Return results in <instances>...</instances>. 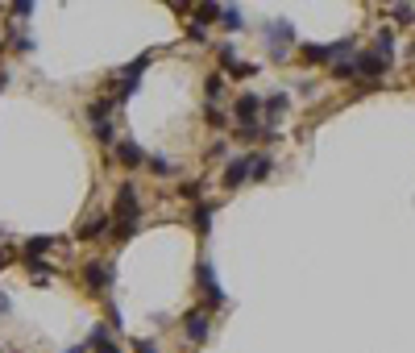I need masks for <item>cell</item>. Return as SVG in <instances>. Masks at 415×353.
Listing matches in <instances>:
<instances>
[{
    "label": "cell",
    "instance_id": "obj_1",
    "mask_svg": "<svg viewBox=\"0 0 415 353\" xmlns=\"http://www.w3.org/2000/svg\"><path fill=\"white\" fill-rule=\"evenodd\" d=\"M87 121H91V129H96V141L112 146V100H96V104L87 108Z\"/></svg>",
    "mask_w": 415,
    "mask_h": 353
},
{
    "label": "cell",
    "instance_id": "obj_2",
    "mask_svg": "<svg viewBox=\"0 0 415 353\" xmlns=\"http://www.w3.org/2000/svg\"><path fill=\"white\" fill-rule=\"evenodd\" d=\"M116 221H129V225H137V221H141L137 183H121V187H116Z\"/></svg>",
    "mask_w": 415,
    "mask_h": 353
},
{
    "label": "cell",
    "instance_id": "obj_3",
    "mask_svg": "<svg viewBox=\"0 0 415 353\" xmlns=\"http://www.w3.org/2000/svg\"><path fill=\"white\" fill-rule=\"evenodd\" d=\"M262 108H266V100H262L258 92H245V96H237L233 117L241 121V129H254V125H258V117H262Z\"/></svg>",
    "mask_w": 415,
    "mask_h": 353
},
{
    "label": "cell",
    "instance_id": "obj_4",
    "mask_svg": "<svg viewBox=\"0 0 415 353\" xmlns=\"http://www.w3.org/2000/svg\"><path fill=\"white\" fill-rule=\"evenodd\" d=\"M262 33L270 37V50H274V58L283 62V58H287V46L295 42V25H291V21H270Z\"/></svg>",
    "mask_w": 415,
    "mask_h": 353
},
{
    "label": "cell",
    "instance_id": "obj_5",
    "mask_svg": "<svg viewBox=\"0 0 415 353\" xmlns=\"http://www.w3.org/2000/svg\"><path fill=\"white\" fill-rule=\"evenodd\" d=\"M150 58H154V54H141L137 62H129V67L116 75V96H121V100H129V96L137 92V79H141V71L150 67Z\"/></svg>",
    "mask_w": 415,
    "mask_h": 353
},
{
    "label": "cell",
    "instance_id": "obj_6",
    "mask_svg": "<svg viewBox=\"0 0 415 353\" xmlns=\"http://www.w3.org/2000/svg\"><path fill=\"white\" fill-rule=\"evenodd\" d=\"M195 283H200V291L208 295V304H216V308L224 304V291H220V279H216V270H212V262H208V258H204V262L195 266Z\"/></svg>",
    "mask_w": 415,
    "mask_h": 353
},
{
    "label": "cell",
    "instance_id": "obj_7",
    "mask_svg": "<svg viewBox=\"0 0 415 353\" xmlns=\"http://www.w3.org/2000/svg\"><path fill=\"white\" fill-rule=\"evenodd\" d=\"M108 283H112V266H108V262H87V266H83V287H87L91 295H104Z\"/></svg>",
    "mask_w": 415,
    "mask_h": 353
},
{
    "label": "cell",
    "instance_id": "obj_8",
    "mask_svg": "<svg viewBox=\"0 0 415 353\" xmlns=\"http://www.w3.org/2000/svg\"><path fill=\"white\" fill-rule=\"evenodd\" d=\"M387 67H391V62H387L382 54H374V50H362V54L353 58V71H357L362 79H370V83H374V79H378V75H382Z\"/></svg>",
    "mask_w": 415,
    "mask_h": 353
},
{
    "label": "cell",
    "instance_id": "obj_9",
    "mask_svg": "<svg viewBox=\"0 0 415 353\" xmlns=\"http://www.w3.org/2000/svg\"><path fill=\"white\" fill-rule=\"evenodd\" d=\"M208 329H212L208 312H200V308H195V312H187V316H183V337H187V341H195V345H200V341H208Z\"/></svg>",
    "mask_w": 415,
    "mask_h": 353
},
{
    "label": "cell",
    "instance_id": "obj_10",
    "mask_svg": "<svg viewBox=\"0 0 415 353\" xmlns=\"http://www.w3.org/2000/svg\"><path fill=\"white\" fill-rule=\"evenodd\" d=\"M249 158H254V154H241V158H233V162L224 166V187H229V191L249 179Z\"/></svg>",
    "mask_w": 415,
    "mask_h": 353
},
{
    "label": "cell",
    "instance_id": "obj_11",
    "mask_svg": "<svg viewBox=\"0 0 415 353\" xmlns=\"http://www.w3.org/2000/svg\"><path fill=\"white\" fill-rule=\"evenodd\" d=\"M46 250H54V237H46V233H42V237H29V241L21 246V262H42Z\"/></svg>",
    "mask_w": 415,
    "mask_h": 353
},
{
    "label": "cell",
    "instance_id": "obj_12",
    "mask_svg": "<svg viewBox=\"0 0 415 353\" xmlns=\"http://www.w3.org/2000/svg\"><path fill=\"white\" fill-rule=\"evenodd\" d=\"M108 229H112V225H108V216H87V221L75 229V237H79V241H96V237H100V233H108Z\"/></svg>",
    "mask_w": 415,
    "mask_h": 353
},
{
    "label": "cell",
    "instance_id": "obj_13",
    "mask_svg": "<svg viewBox=\"0 0 415 353\" xmlns=\"http://www.w3.org/2000/svg\"><path fill=\"white\" fill-rule=\"evenodd\" d=\"M116 162H121V166H141L145 154H141L137 141H116Z\"/></svg>",
    "mask_w": 415,
    "mask_h": 353
},
{
    "label": "cell",
    "instance_id": "obj_14",
    "mask_svg": "<svg viewBox=\"0 0 415 353\" xmlns=\"http://www.w3.org/2000/svg\"><path fill=\"white\" fill-rule=\"evenodd\" d=\"M345 50V42L341 46H303V58L308 62H333V54H341Z\"/></svg>",
    "mask_w": 415,
    "mask_h": 353
},
{
    "label": "cell",
    "instance_id": "obj_15",
    "mask_svg": "<svg viewBox=\"0 0 415 353\" xmlns=\"http://www.w3.org/2000/svg\"><path fill=\"white\" fill-rule=\"evenodd\" d=\"M191 229H195L200 237H208V229H212V204H195V212H191Z\"/></svg>",
    "mask_w": 415,
    "mask_h": 353
},
{
    "label": "cell",
    "instance_id": "obj_16",
    "mask_svg": "<svg viewBox=\"0 0 415 353\" xmlns=\"http://www.w3.org/2000/svg\"><path fill=\"white\" fill-rule=\"evenodd\" d=\"M204 92H208V100H220V96H224V75L212 71V75L204 79Z\"/></svg>",
    "mask_w": 415,
    "mask_h": 353
},
{
    "label": "cell",
    "instance_id": "obj_17",
    "mask_svg": "<svg viewBox=\"0 0 415 353\" xmlns=\"http://www.w3.org/2000/svg\"><path fill=\"white\" fill-rule=\"evenodd\" d=\"M270 175V154H254L249 158V179H266Z\"/></svg>",
    "mask_w": 415,
    "mask_h": 353
},
{
    "label": "cell",
    "instance_id": "obj_18",
    "mask_svg": "<svg viewBox=\"0 0 415 353\" xmlns=\"http://www.w3.org/2000/svg\"><path fill=\"white\" fill-rule=\"evenodd\" d=\"M283 112H287V96H270L266 100V121H279Z\"/></svg>",
    "mask_w": 415,
    "mask_h": 353
},
{
    "label": "cell",
    "instance_id": "obj_19",
    "mask_svg": "<svg viewBox=\"0 0 415 353\" xmlns=\"http://www.w3.org/2000/svg\"><path fill=\"white\" fill-rule=\"evenodd\" d=\"M216 58H220V67H224V71H233V67H237V50H233V46H220V50H216Z\"/></svg>",
    "mask_w": 415,
    "mask_h": 353
},
{
    "label": "cell",
    "instance_id": "obj_20",
    "mask_svg": "<svg viewBox=\"0 0 415 353\" xmlns=\"http://www.w3.org/2000/svg\"><path fill=\"white\" fill-rule=\"evenodd\" d=\"M179 196H183V200H200V196H204V183H200V179H191V183H183V187H179Z\"/></svg>",
    "mask_w": 415,
    "mask_h": 353
},
{
    "label": "cell",
    "instance_id": "obj_21",
    "mask_svg": "<svg viewBox=\"0 0 415 353\" xmlns=\"http://www.w3.org/2000/svg\"><path fill=\"white\" fill-rule=\"evenodd\" d=\"M29 12H33V0H17V4L8 8V17H12V21H17V17H29Z\"/></svg>",
    "mask_w": 415,
    "mask_h": 353
},
{
    "label": "cell",
    "instance_id": "obj_22",
    "mask_svg": "<svg viewBox=\"0 0 415 353\" xmlns=\"http://www.w3.org/2000/svg\"><path fill=\"white\" fill-rule=\"evenodd\" d=\"M220 25H224V29H241L245 21H241V12H237V8H224V21H220Z\"/></svg>",
    "mask_w": 415,
    "mask_h": 353
},
{
    "label": "cell",
    "instance_id": "obj_23",
    "mask_svg": "<svg viewBox=\"0 0 415 353\" xmlns=\"http://www.w3.org/2000/svg\"><path fill=\"white\" fill-rule=\"evenodd\" d=\"M204 33H208V25H200V21L187 25V37H191V42H204Z\"/></svg>",
    "mask_w": 415,
    "mask_h": 353
},
{
    "label": "cell",
    "instance_id": "obj_24",
    "mask_svg": "<svg viewBox=\"0 0 415 353\" xmlns=\"http://www.w3.org/2000/svg\"><path fill=\"white\" fill-rule=\"evenodd\" d=\"M254 71H258V67H254V62H237V67H233V71H229V75H237V79H249V75H254Z\"/></svg>",
    "mask_w": 415,
    "mask_h": 353
},
{
    "label": "cell",
    "instance_id": "obj_25",
    "mask_svg": "<svg viewBox=\"0 0 415 353\" xmlns=\"http://www.w3.org/2000/svg\"><path fill=\"white\" fill-rule=\"evenodd\" d=\"M121 325H125V320H121V308H116V304H108V329H116V333H121Z\"/></svg>",
    "mask_w": 415,
    "mask_h": 353
},
{
    "label": "cell",
    "instance_id": "obj_26",
    "mask_svg": "<svg viewBox=\"0 0 415 353\" xmlns=\"http://www.w3.org/2000/svg\"><path fill=\"white\" fill-rule=\"evenodd\" d=\"M150 171H154V175H170V162H166V158H150Z\"/></svg>",
    "mask_w": 415,
    "mask_h": 353
},
{
    "label": "cell",
    "instance_id": "obj_27",
    "mask_svg": "<svg viewBox=\"0 0 415 353\" xmlns=\"http://www.w3.org/2000/svg\"><path fill=\"white\" fill-rule=\"evenodd\" d=\"M133 353H158V341H145V337H141V341H133Z\"/></svg>",
    "mask_w": 415,
    "mask_h": 353
},
{
    "label": "cell",
    "instance_id": "obj_28",
    "mask_svg": "<svg viewBox=\"0 0 415 353\" xmlns=\"http://www.w3.org/2000/svg\"><path fill=\"white\" fill-rule=\"evenodd\" d=\"M395 17H399L403 25H412V21H415V8H407V4H399V8H395Z\"/></svg>",
    "mask_w": 415,
    "mask_h": 353
},
{
    "label": "cell",
    "instance_id": "obj_29",
    "mask_svg": "<svg viewBox=\"0 0 415 353\" xmlns=\"http://www.w3.org/2000/svg\"><path fill=\"white\" fill-rule=\"evenodd\" d=\"M208 125H212V129H224V125H229V121H224V117H220V112H216V108H208Z\"/></svg>",
    "mask_w": 415,
    "mask_h": 353
},
{
    "label": "cell",
    "instance_id": "obj_30",
    "mask_svg": "<svg viewBox=\"0 0 415 353\" xmlns=\"http://www.w3.org/2000/svg\"><path fill=\"white\" fill-rule=\"evenodd\" d=\"M91 350H96V353H121V350H116V345H112V341H108V337H104V341H96Z\"/></svg>",
    "mask_w": 415,
    "mask_h": 353
},
{
    "label": "cell",
    "instance_id": "obj_31",
    "mask_svg": "<svg viewBox=\"0 0 415 353\" xmlns=\"http://www.w3.org/2000/svg\"><path fill=\"white\" fill-rule=\"evenodd\" d=\"M4 312H8V300H4V295H0V316H4Z\"/></svg>",
    "mask_w": 415,
    "mask_h": 353
},
{
    "label": "cell",
    "instance_id": "obj_32",
    "mask_svg": "<svg viewBox=\"0 0 415 353\" xmlns=\"http://www.w3.org/2000/svg\"><path fill=\"white\" fill-rule=\"evenodd\" d=\"M0 266H8V254H4V250H0Z\"/></svg>",
    "mask_w": 415,
    "mask_h": 353
},
{
    "label": "cell",
    "instance_id": "obj_33",
    "mask_svg": "<svg viewBox=\"0 0 415 353\" xmlns=\"http://www.w3.org/2000/svg\"><path fill=\"white\" fill-rule=\"evenodd\" d=\"M67 353H83V345H79V350H67Z\"/></svg>",
    "mask_w": 415,
    "mask_h": 353
},
{
    "label": "cell",
    "instance_id": "obj_34",
    "mask_svg": "<svg viewBox=\"0 0 415 353\" xmlns=\"http://www.w3.org/2000/svg\"><path fill=\"white\" fill-rule=\"evenodd\" d=\"M0 12H4V8H0Z\"/></svg>",
    "mask_w": 415,
    "mask_h": 353
}]
</instances>
